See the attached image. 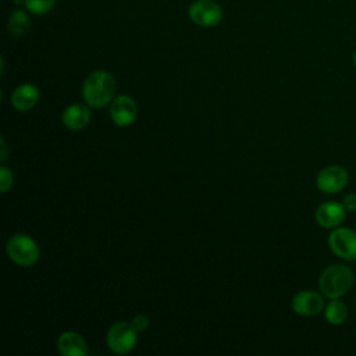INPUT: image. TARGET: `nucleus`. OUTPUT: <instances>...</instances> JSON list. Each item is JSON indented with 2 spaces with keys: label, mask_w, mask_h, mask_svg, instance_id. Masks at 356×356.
Here are the masks:
<instances>
[{
  "label": "nucleus",
  "mask_w": 356,
  "mask_h": 356,
  "mask_svg": "<svg viewBox=\"0 0 356 356\" xmlns=\"http://www.w3.org/2000/svg\"><path fill=\"white\" fill-rule=\"evenodd\" d=\"M115 88L117 85L114 76L104 70H97L89 74L83 81L82 96L88 106L100 108L111 102Z\"/></svg>",
  "instance_id": "1"
},
{
  "label": "nucleus",
  "mask_w": 356,
  "mask_h": 356,
  "mask_svg": "<svg viewBox=\"0 0 356 356\" xmlns=\"http://www.w3.org/2000/svg\"><path fill=\"white\" fill-rule=\"evenodd\" d=\"M355 282V273L346 264H332L323 270L318 278V288L324 298H342L350 291Z\"/></svg>",
  "instance_id": "2"
},
{
  "label": "nucleus",
  "mask_w": 356,
  "mask_h": 356,
  "mask_svg": "<svg viewBox=\"0 0 356 356\" xmlns=\"http://www.w3.org/2000/svg\"><path fill=\"white\" fill-rule=\"evenodd\" d=\"M7 254L18 266L31 267L38 263L40 252L36 242L26 234H15L7 241Z\"/></svg>",
  "instance_id": "3"
},
{
  "label": "nucleus",
  "mask_w": 356,
  "mask_h": 356,
  "mask_svg": "<svg viewBox=\"0 0 356 356\" xmlns=\"http://www.w3.org/2000/svg\"><path fill=\"white\" fill-rule=\"evenodd\" d=\"M328 246L331 252L345 260H356V231L349 227H337L331 231L328 236Z\"/></svg>",
  "instance_id": "4"
},
{
  "label": "nucleus",
  "mask_w": 356,
  "mask_h": 356,
  "mask_svg": "<svg viewBox=\"0 0 356 356\" xmlns=\"http://www.w3.org/2000/svg\"><path fill=\"white\" fill-rule=\"evenodd\" d=\"M138 341V331L131 323L118 321L107 332L108 348L118 355H125L134 349Z\"/></svg>",
  "instance_id": "5"
},
{
  "label": "nucleus",
  "mask_w": 356,
  "mask_h": 356,
  "mask_svg": "<svg viewBox=\"0 0 356 356\" xmlns=\"http://www.w3.org/2000/svg\"><path fill=\"white\" fill-rule=\"evenodd\" d=\"M191 21L202 28H211L221 22L222 8L214 0H196L188 8Z\"/></svg>",
  "instance_id": "6"
},
{
  "label": "nucleus",
  "mask_w": 356,
  "mask_h": 356,
  "mask_svg": "<svg viewBox=\"0 0 356 356\" xmlns=\"http://www.w3.org/2000/svg\"><path fill=\"white\" fill-rule=\"evenodd\" d=\"M349 182L348 171L337 164L324 167L316 178V185L323 193L334 195L341 192Z\"/></svg>",
  "instance_id": "7"
},
{
  "label": "nucleus",
  "mask_w": 356,
  "mask_h": 356,
  "mask_svg": "<svg viewBox=\"0 0 356 356\" xmlns=\"http://www.w3.org/2000/svg\"><path fill=\"white\" fill-rule=\"evenodd\" d=\"M324 295L314 291H300L292 299V309L303 317H313L324 310Z\"/></svg>",
  "instance_id": "8"
},
{
  "label": "nucleus",
  "mask_w": 356,
  "mask_h": 356,
  "mask_svg": "<svg viewBox=\"0 0 356 356\" xmlns=\"http://www.w3.org/2000/svg\"><path fill=\"white\" fill-rule=\"evenodd\" d=\"M346 209L339 202H324L321 203L316 210V221L321 228L325 229H334L339 227L345 217H346Z\"/></svg>",
  "instance_id": "9"
},
{
  "label": "nucleus",
  "mask_w": 356,
  "mask_h": 356,
  "mask_svg": "<svg viewBox=\"0 0 356 356\" xmlns=\"http://www.w3.org/2000/svg\"><path fill=\"white\" fill-rule=\"evenodd\" d=\"M138 107L132 97L121 95L111 102L110 117L113 122L118 127H128L136 120Z\"/></svg>",
  "instance_id": "10"
},
{
  "label": "nucleus",
  "mask_w": 356,
  "mask_h": 356,
  "mask_svg": "<svg viewBox=\"0 0 356 356\" xmlns=\"http://www.w3.org/2000/svg\"><path fill=\"white\" fill-rule=\"evenodd\" d=\"M58 352L63 356H85L88 345L83 337L75 331H65L57 339Z\"/></svg>",
  "instance_id": "11"
},
{
  "label": "nucleus",
  "mask_w": 356,
  "mask_h": 356,
  "mask_svg": "<svg viewBox=\"0 0 356 356\" xmlns=\"http://www.w3.org/2000/svg\"><path fill=\"white\" fill-rule=\"evenodd\" d=\"M39 100V90L32 83L19 85L11 96V103L18 111H28L36 106Z\"/></svg>",
  "instance_id": "12"
},
{
  "label": "nucleus",
  "mask_w": 356,
  "mask_h": 356,
  "mask_svg": "<svg viewBox=\"0 0 356 356\" xmlns=\"http://www.w3.org/2000/svg\"><path fill=\"white\" fill-rule=\"evenodd\" d=\"M90 120V111L86 106L81 103L70 104L64 113H63V124L65 128L78 131L85 128L89 124Z\"/></svg>",
  "instance_id": "13"
},
{
  "label": "nucleus",
  "mask_w": 356,
  "mask_h": 356,
  "mask_svg": "<svg viewBox=\"0 0 356 356\" xmlns=\"http://www.w3.org/2000/svg\"><path fill=\"white\" fill-rule=\"evenodd\" d=\"M323 312L325 320L332 325H341L348 318V307L342 300H339V298L330 299Z\"/></svg>",
  "instance_id": "14"
},
{
  "label": "nucleus",
  "mask_w": 356,
  "mask_h": 356,
  "mask_svg": "<svg viewBox=\"0 0 356 356\" xmlns=\"http://www.w3.org/2000/svg\"><path fill=\"white\" fill-rule=\"evenodd\" d=\"M31 18L24 10H14L7 21V28L14 36H22L29 31Z\"/></svg>",
  "instance_id": "15"
},
{
  "label": "nucleus",
  "mask_w": 356,
  "mask_h": 356,
  "mask_svg": "<svg viewBox=\"0 0 356 356\" xmlns=\"http://www.w3.org/2000/svg\"><path fill=\"white\" fill-rule=\"evenodd\" d=\"M57 0H24V6L28 13L33 15H43L49 13Z\"/></svg>",
  "instance_id": "16"
},
{
  "label": "nucleus",
  "mask_w": 356,
  "mask_h": 356,
  "mask_svg": "<svg viewBox=\"0 0 356 356\" xmlns=\"http://www.w3.org/2000/svg\"><path fill=\"white\" fill-rule=\"evenodd\" d=\"M13 185V172L7 165H1L0 168V188L1 192H7Z\"/></svg>",
  "instance_id": "17"
},
{
  "label": "nucleus",
  "mask_w": 356,
  "mask_h": 356,
  "mask_svg": "<svg viewBox=\"0 0 356 356\" xmlns=\"http://www.w3.org/2000/svg\"><path fill=\"white\" fill-rule=\"evenodd\" d=\"M149 317L147 316H145V314H136L134 318H132V321H131V324L134 325V328L138 331V332H142V331H145L147 327H149Z\"/></svg>",
  "instance_id": "18"
},
{
  "label": "nucleus",
  "mask_w": 356,
  "mask_h": 356,
  "mask_svg": "<svg viewBox=\"0 0 356 356\" xmlns=\"http://www.w3.org/2000/svg\"><path fill=\"white\" fill-rule=\"evenodd\" d=\"M342 204L345 206L346 211H356V193L355 192H350L348 195H345L343 200H342Z\"/></svg>",
  "instance_id": "19"
},
{
  "label": "nucleus",
  "mask_w": 356,
  "mask_h": 356,
  "mask_svg": "<svg viewBox=\"0 0 356 356\" xmlns=\"http://www.w3.org/2000/svg\"><path fill=\"white\" fill-rule=\"evenodd\" d=\"M6 157H7V153H6V142H4V139L1 138V157H0V160L4 161Z\"/></svg>",
  "instance_id": "20"
},
{
  "label": "nucleus",
  "mask_w": 356,
  "mask_h": 356,
  "mask_svg": "<svg viewBox=\"0 0 356 356\" xmlns=\"http://www.w3.org/2000/svg\"><path fill=\"white\" fill-rule=\"evenodd\" d=\"M353 64H355V67H356V50H355V53H353Z\"/></svg>",
  "instance_id": "21"
}]
</instances>
